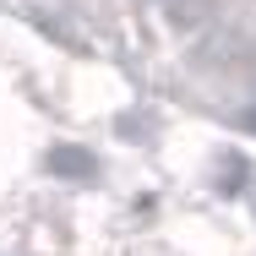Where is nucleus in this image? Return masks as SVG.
Returning <instances> with one entry per match:
<instances>
[{
    "label": "nucleus",
    "mask_w": 256,
    "mask_h": 256,
    "mask_svg": "<svg viewBox=\"0 0 256 256\" xmlns=\"http://www.w3.org/2000/svg\"><path fill=\"white\" fill-rule=\"evenodd\" d=\"M251 126H256V109H251Z\"/></svg>",
    "instance_id": "obj_2"
},
{
    "label": "nucleus",
    "mask_w": 256,
    "mask_h": 256,
    "mask_svg": "<svg viewBox=\"0 0 256 256\" xmlns=\"http://www.w3.org/2000/svg\"><path fill=\"white\" fill-rule=\"evenodd\" d=\"M50 174H60V180H93L98 158L88 148H76V142H60V148H50Z\"/></svg>",
    "instance_id": "obj_1"
}]
</instances>
